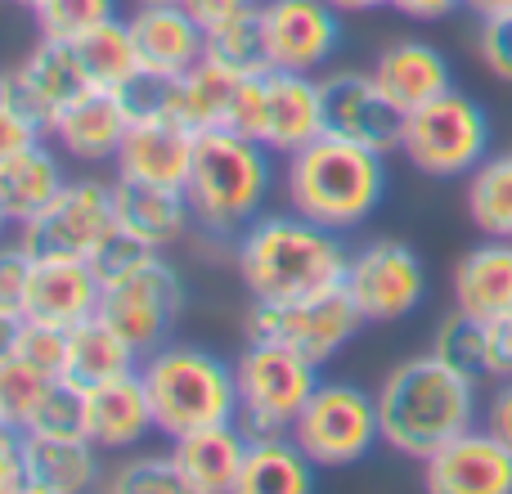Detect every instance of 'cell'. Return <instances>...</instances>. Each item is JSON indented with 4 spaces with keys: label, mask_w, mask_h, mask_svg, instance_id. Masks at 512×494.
Listing matches in <instances>:
<instances>
[{
    "label": "cell",
    "mask_w": 512,
    "mask_h": 494,
    "mask_svg": "<svg viewBox=\"0 0 512 494\" xmlns=\"http://www.w3.org/2000/svg\"><path fill=\"white\" fill-rule=\"evenodd\" d=\"M351 252L342 234L288 212L256 216L234 243V270L252 301H301L342 288Z\"/></svg>",
    "instance_id": "1"
},
{
    "label": "cell",
    "mask_w": 512,
    "mask_h": 494,
    "mask_svg": "<svg viewBox=\"0 0 512 494\" xmlns=\"http://www.w3.org/2000/svg\"><path fill=\"white\" fill-rule=\"evenodd\" d=\"M373 396H378L382 445L418 463L459 432L477 427V378L454 369L436 351L400 360Z\"/></svg>",
    "instance_id": "2"
},
{
    "label": "cell",
    "mask_w": 512,
    "mask_h": 494,
    "mask_svg": "<svg viewBox=\"0 0 512 494\" xmlns=\"http://www.w3.org/2000/svg\"><path fill=\"white\" fill-rule=\"evenodd\" d=\"M387 153H373L342 135H319L315 144L283 158V198L297 216L333 234H351L387 198Z\"/></svg>",
    "instance_id": "3"
},
{
    "label": "cell",
    "mask_w": 512,
    "mask_h": 494,
    "mask_svg": "<svg viewBox=\"0 0 512 494\" xmlns=\"http://www.w3.org/2000/svg\"><path fill=\"white\" fill-rule=\"evenodd\" d=\"M274 153L261 140L234 131H198L194 167H189L185 198L194 207V221L216 243H239L265 203L274 198Z\"/></svg>",
    "instance_id": "4"
},
{
    "label": "cell",
    "mask_w": 512,
    "mask_h": 494,
    "mask_svg": "<svg viewBox=\"0 0 512 494\" xmlns=\"http://www.w3.org/2000/svg\"><path fill=\"white\" fill-rule=\"evenodd\" d=\"M140 378L149 391L153 423L162 441L185 432L239 418V387H234V360L189 342H167L140 360Z\"/></svg>",
    "instance_id": "5"
},
{
    "label": "cell",
    "mask_w": 512,
    "mask_h": 494,
    "mask_svg": "<svg viewBox=\"0 0 512 494\" xmlns=\"http://www.w3.org/2000/svg\"><path fill=\"white\" fill-rule=\"evenodd\" d=\"M400 153L418 176L459 180L472 176L490 158V113L463 90H445L441 99L405 113Z\"/></svg>",
    "instance_id": "6"
},
{
    "label": "cell",
    "mask_w": 512,
    "mask_h": 494,
    "mask_svg": "<svg viewBox=\"0 0 512 494\" xmlns=\"http://www.w3.org/2000/svg\"><path fill=\"white\" fill-rule=\"evenodd\" d=\"M292 441L306 450V459L319 472H342L364 463L382 445L378 423V396L355 382L319 378L315 396L292 423Z\"/></svg>",
    "instance_id": "7"
},
{
    "label": "cell",
    "mask_w": 512,
    "mask_h": 494,
    "mask_svg": "<svg viewBox=\"0 0 512 494\" xmlns=\"http://www.w3.org/2000/svg\"><path fill=\"white\" fill-rule=\"evenodd\" d=\"M234 387H239V418L234 423L248 436L292 432L297 414L319 387V364L288 351L279 342H248L234 360Z\"/></svg>",
    "instance_id": "8"
},
{
    "label": "cell",
    "mask_w": 512,
    "mask_h": 494,
    "mask_svg": "<svg viewBox=\"0 0 512 494\" xmlns=\"http://www.w3.org/2000/svg\"><path fill=\"white\" fill-rule=\"evenodd\" d=\"M360 328L364 319L355 310V301L346 297V288L301 301H252L248 315H243V337L248 342H279L288 351L306 355L319 369L328 360H337Z\"/></svg>",
    "instance_id": "9"
},
{
    "label": "cell",
    "mask_w": 512,
    "mask_h": 494,
    "mask_svg": "<svg viewBox=\"0 0 512 494\" xmlns=\"http://www.w3.org/2000/svg\"><path fill=\"white\" fill-rule=\"evenodd\" d=\"M180 306H185V279H180V270L167 261V252H149L135 270L104 283L99 319L113 324L144 360L149 351L171 342V324H176Z\"/></svg>",
    "instance_id": "10"
},
{
    "label": "cell",
    "mask_w": 512,
    "mask_h": 494,
    "mask_svg": "<svg viewBox=\"0 0 512 494\" xmlns=\"http://www.w3.org/2000/svg\"><path fill=\"white\" fill-rule=\"evenodd\" d=\"M113 234H117L113 185H104L95 176L68 180L50 198L45 212H36L27 225H18V243L32 256H68V261H90Z\"/></svg>",
    "instance_id": "11"
},
{
    "label": "cell",
    "mask_w": 512,
    "mask_h": 494,
    "mask_svg": "<svg viewBox=\"0 0 512 494\" xmlns=\"http://www.w3.org/2000/svg\"><path fill=\"white\" fill-rule=\"evenodd\" d=\"M346 297L355 301L364 324H400L427 297V265L423 256L400 239H373L351 252L342 279Z\"/></svg>",
    "instance_id": "12"
},
{
    "label": "cell",
    "mask_w": 512,
    "mask_h": 494,
    "mask_svg": "<svg viewBox=\"0 0 512 494\" xmlns=\"http://www.w3.org/2000/svg\"><path fill=\"white\" fill-rule=\"evenodd\" d=\"M324 90V126L328 135H342L351 144H364L373 153H400V126L405 113L387 99L373 72L333 68L319 77Z\"/></svg>",
    "instance_id": "13"
},
{
    "label": "cell",
    "mask_w": 512,
    "mask_h": 494,
    "mask_svg": "<svg viewBox=\"0 0 512 494\" xmlns=\"http://www.w3.org/2000/svg\"><path fill=\"white\" fill-rule=\"evenodd\" d=\"M274 68L324 72L342 50V18L328 0H261Z\"/></svg>",
    "instance_id": "14"
},
{
    "label": "cell",
    "mask_w": 512,
    "mask_h": 494,
    "mask_svg": "<svg viewBox=\"0 0 512 494\" xmlns=\"http://www.w3.org/2000/svg\"><path fill=\"white\" fill-rule=\"evenodd\" d=\"M427 494H512V450L490 427H468L423 459Z\"/></svg>",
    "instance_id": "15"
},
{
    "label": "cell",
    "mask_w": 512,
    "mask_h": 494,
    "mask_svg": "<svg viewBox=\"0 0 512 494\" xmlns=\"http://www.w3.org/2000/svg\"><path fill=\"white\" fill-rule=\"evenodd\" d=\"M194 144L198 131L180 122H131L126 140L113 158L117 180H135V185H158V189H185L189 167H194Z\"/></svg>",
    "instance_id": "16"
},
{
    "label": "cell",
    "mask_w": 512,
    "mask_h": 494,
    "mask_svg": "<svg viewBox=\"0 0 512 494\" xmlns=\"http://www.w3.org/2000/svg\"><path fill=\"white\" fill-rule=\"evenodd\" d=\"M324 131V90H319L315 72H265V149L274 158H292L297 149L315 144Z\"/></svg>",
    "instance_id": "17"
},
{
    "label": "cell",
    "mask_w": 512,
    "mask_h": 494,
    "mask_svg": "<svg viewBox=\"0 0 512 494\" xmlns=\"http://www.w3.org/2000/svg\"><path fill=\"white\" fill-rule=\"evenodd\" d=\"M99 297H104V283H99V274L90 261L36 256L23 319L54 324V328H77V324H86V319L99 315Z\"/></svg>",
    "instance_id": "18"
},
{
    "label": "cell",
    "mask_w": 512,
    "mask_h": 494,
    "mask_svg": "<svg viewBox=\"0 0 512 494\" xmlns=\"http://www.w3.org/2000/svg\"><path fill=\"white\" fill-rule=\"evenodd\" d=\"M81 400H86V436H90V445H99L104 454L140 450V445L158 432L140 369L122 373V378L104 382V387H95V391H81Z\"/></svg>",
    "instance_id": "19"
},
{
    "label": "cell",
    "mask_w": 512,
    "mask_h": 494,
    "mask_svg": "<svg viewBox=\"0 0 512 494\" xmlns=\"http://www.w3.org/2000/svg\"><path fill=\"white\" fill-rule=\"evenodd\" d=\"M248 441L252 436L239 423H212V427H198V432L167 441L171 445L167 454L176 463L185 494H234Z\"/></svg>",
    "instance_id": "20"
},
{
    "label": "cell",
    "mask_w": 512,
    "mask_h": 494,
    "mask_svg": "<svg viewBox=\"0 0 512 494\" xmlns=\"http://www.w3.org/2000/svg\"><path fill=\"white\" fill-rule=\"evenodd\" d=\"M126 23L140 50V72L185 77L207 59V32L180 5H135Z\"/></svg>",
    "instance_id": "21"
},
{
    "label": "cell",
    "mask_w": 512,
    "mask_h": 494,
    "mask_svg": "<svg viewBox=\"0 0 512 494\" xmlns=\"http://www.w3.org/2000/svg\"><path fill=\"white\" fill-rule=\"evenodd\" d=\"M126 126L131 117H126L122 99L108 90H86L77 104H68L45 126V140L72 162H113L126 140Z\"/></svg>",
    "instance_id": "22"
},
{
    "label": "cell",
    "mask_w": 512,
    "mask_h": 494,
    "mask_svg": "<svg viewBox=\"0 0 512 494\" xmlns=\"http://www.w3.org/2000/svg\"><path fill=\"white\" fill-rule=\"evenodd\" d=\"M373 77L387 90V99L400 113H414V108L441 99L445 90H454V68L432 41H418V36H400V41L382 45L378 59H373Z\"/></svg>",
    "instance_id": "23"
},
{
    "label": "cell",
    "mask_w": 512,
    "mask_h": 494,
    "mask_svg": "<svg viewBox=\"0 0 512 494\" xmlns=\"http://www.w3.org/2000/svg\"><path fill=\"white\" fill-rule=\"evenodd\" d=\"M113 212H117V234L135 239L140 247H153V252L176 247L198 225L185 189L135 185V180H113Z\"/></svg>",
    "instance_id": "24"
},
{
    "label": "cell",
    "mask_w": 512,
    "mask_h": 494,
    "mask_svg": "<svg viewBox=\"0 0 512 494\" xmlns=\"http://www.w3.org/2000/svg\"><path fill=\"white\" fill-rule=\"evenodd\" d=\"M14 86H18V99H23L45 126H50L68 104H77L86 90H95L86 77V68H81L77 50H72L68 41H45V36L18 59Z\"/></svg>",
    "instance_id": "25"
},
{
    "label": "cell",
    "mask_w": 512,
    "mask_h": 494,
    "mask_svg": "<svg viewBox=\"0 0 512 494\" xmlns=\"http://www.w3.org/2000/svg\"><path fill=\"white\" fill-rule=\"evenodd\" d=\"M99 445L90 436H41L23 432V481L27 494H86L99 490Z\"/></svg>",
    "instance_id": "26"
},
{
    "label": "cell",
    "mask_w": 512,
    "mask_h": 494,
    "mask_svg": "<svg viewBox=\"0 0 512 494\" xmlns=\"http://www.w3.org/2000/svg\"><path fill=\"white\" fill-rule=\"evenodd\" d=\"M68 185V171H63V153L50 140L32 144V149L14 153V158L0 162V212L9 216V225H27L36 212L50 207V198Z\"/></svg>",
    "instance_id": "27"
},
{
    "label": "cell",
    "mask_w": 512,
    "mask_h": 494,
    "mask_svg": "<svg viewBox=\"0 0 512 494\" xmlns=\"http://www.w3.org/2000/svg\"><path fill=\"white\" fill-rule=\"evenodd\" d=\"M454 306L472 319H495L512 306V239H486L459 256L450 274Z\"/></svg>",
    "instance_id": "28"
},
{
    "label": "cell",
    "mask_w": 512,
    "mask_h": 494,
    "mask_svg": "<svg viewBox=\"0 0 512 494\" xmlns=\"http://www.w3.org/2000/svg\"><path fill=\"white\" fill-rule=\"evenodd\" d=\"M135 369H140V351L99 315L68 328V360H63V373H59L68 387L95 391V387H104V382L122 378V373H135Z\"/></svg>",
    "instance_id": "29"
},
{
    "label": "cell",
    "mask_w": 512,
    "mask_h": 494,
    "mask_svg": "<svg viewBox=\"0 0 512 494\" xmlns=\"http://www.w3.org/2000/svg\"><path fill=\"white\" fill-rule=\"evenodd\" d=\"M315 472L319 468L292 441V432L252 436L234 494H310L315 490Z\"/></svg>",
    "instance_id": "30"
},
{
    "label": "cell",
    "mask_w": 512,
    "mask_h": 494,
    "mask_svg": "<svg viewBox=\"0 0 512 494\" xmlns=\"http://www.w3.org/2000/svg\"><path fill=\"white\" fill-rule=\"evenodd\" d=\"M72 50H77V59H81V68H86L90 86L108 90V95H117V90H122L126 81L140 72V50H135L131 23H126L122 14L108 18V23H99L95 32H86L81 41H72Z\"/></svg>",
    "instance_id": "31"
},
{
    "label": "cell",
    "mask_w": 512,
    "mask_h": 494,
    "mask_svg": "<svg viewBox=\"0 0 512 494\" xmlns=\"http://www.w3.org/2000/svg\"><path fill=\"white\" fill-rule=\"evenodd\" d=\"M234 86H239V72L203 59L185 77H176V122L189 126V131H221Z\"/></svg>",
    "instance_id": "32"
},
{
    "label": "cell",
    "mask_w": 512,
    "mask_h": 494,
    "mask_svg": "<svg viewBox=\"0 0 512 494\" xmlns=\"http://www.w3.org/2000/svg\"><path fill=\"white\" fill-rule=\"evenodd\" d=\"M207 59L221 63V68H230V72H239V77H265V72H274L261 0L243 9L239 18H230L225 27L207 32Z\"/></svg>",
    "instance_id": "33"
},
{
    "label": "cell",
    "mask_w": 512,
    "mask_h": 494,
    "mask_svg": "<svg viewBox=\"0 0 512 494\" xmlns=\"http://www.w3.org/2000/svg\"><path fill=\"white\" fill-rule=\"evenodd\" d=\"M468 221L486 239H512V149L490 153L468 176Z\"/></svg>",
    "instance_id": "34"
},
{
    "label": "cell",
    "mask_w": 512,
    "mask_h": 494,
    "mask_svg": "<svg viewBox=\"0 0 512 494\" xmlns=\"http://www.w3.org/2000/svg\"><path fill=\"white\" fill-rule=\"evenodd\" d=\"M432 351L441 360H450L454 369L472 373V378H490V346H486V319H472L463 315L459 306L436 324L432 337Z\"/></svg>",
    "instance_id": "35"
},
{
    "label": "cell",
    "mask_w": 512,
    "mask_h": 494,
    "mask_svg": "<svg viewBox=\"0 0 512 494\" xmlns=\"http://www.w3.org/2000/svg\"><path fill=\"white\" fill-rule=\"evenodd\" d=\"M36 32L45 41H81L86 32H95L99 23L117 18V0H36L32 9Z\"/></svg>",
    "instance_id": "36"
},
{
    "label": "cell",
    "mask_w": 512,
    "mask_h": 494,
    "mask_svg": "<svg viewBox=\"0 0 512 494\" xmlns=\"http://www.w3.org/2000/svg\"><path fill=\"white\" fill-rule=\"evenodd\" d=\"M50 382H54L50 373L32 369L18 355H5L0 360V423L14 427V432H27V423H32L41 396L50 391Z\"/></svg>",
    "instance_id": "37"
},
{
    "label": "cell",
    "mask_w": 512,
    "mask_h": 494,
    "mask_svg": "<svg viewBox=\"0 0 512 494\" xmlns=\"http://www.w3.org/2000/svg\"><path fill=\"white\" fill-rule=\"evenodd\" d=\"M99 490H108V494H185L171 454H135V459H122L117 468L104 472Z\"/></svg>",
    "instance_id": "38"
},
{
    "label": "cell",
    "mask_w": 512,
    "mask_h": 494,
    "mask_svg": "<svg viewBox=\"0 0 512 494\" xmlns=\"http://www.w3.org/2000/svg\"><path fill=\"white\" fill-rule=\"evenodd\" d=\"M45 140V122L18 99L14 72H0V162Z\"/></svg>",
    "instance_id": "39"
},
{
    "label": "cell",
    "mask_w": 512,
    "mask_h": 494,
    "mask_svg": "<svg viewBox=\"0 0 512 494\" xmlns=\"http://www.w3.org/2000/svg\"><path fill=\"white\" fill-rule=\"evenodd\" d=\"M27 432L41 436H86V400H81L77 387H68L63 378L50 382V391L41 396Z\"/></svg>",
    "instance_id": "40"
},
{
    "label": "cell",
    "mask_w": 512,
    "mask_h": 494,
    "mask_svg": "<svg viewBox=\"0 0 512 494\" xmlns=\"http://www.w3.org/2000/svg\"><path fill=\"white\" fill-rule=\"evenodd\" d=\"M117 99H122V108H126L131 122H158V117L176 122V77L135 72V77L117 90Z\"/></svg>",
    "instance_id": "41"
},
{
    "label": "cell",
    "mask_w": 512,
    "mask_h": 494,
    "mask_svg": "<svg viewBox=\"0 0 512 494\" xmlns=\"http://www.w3.org/2000/svg\"><path fill=\"white\" fill-rule=\"evenodd\" d=\"M14 355H18V360H27L32 369H41V373H50V378H59V373H63V360H68V328L23 319V328H18V342H14Z\"/></svg>",
    "instance_id": "42"
},
{
    "label": "cell",
    "mask_w": 512,
    "mask_h": 494,
    "mask_svg": "<svg viewBox=\"0 0 512 494\" xmlns=\"http://www.w3.org/2000/svg\"><path fill=\"white\" fill-rule=\"evenodd\" d=\"M36 256L27 252L18 239H0V315L23 319L27 306V283H32Z\"/></svg>",
    "instance_id": "43"
},
{
    "label": "cell",
    "mask_w": 512,
    "mask_h": 494,
    "mask_svg": "<svg viewBox=\"0 0 512 494\" xmlns=\"http://www.w3.org/2000/svg\"><path fill=\"white\" fill-rule=\"evenodd\" d=\"M477 59L495 81L512 86V14L477 18Z\"/></svg>",
    "instance_id": "44"
},
{
    "label": "cell",
    "mask_w": 512,
    "mask_h": 494,
    "mask_svg": "<svg viewBox=\"0 0 512 494\" xmlns=\"http://www.w3.org/2000/svg\"><path fill=\"white\" fill-rule=\"evenodd\" d=\"M221 131L248 135V140H261L265 131V77H239L230 99V113H225Z\"/></svg>",
    "instance_id": "45"
},
{
    "label": "cell",
    "mask_w": 512,
    "mask_h": 494,
    "mask_svg": "<svg viewBox=\"0 0 512 494\" xmlns=\"http://www.w3.org/2000/svg\"><path fill=\"white\" fill-rule=\"evenodd\" d=\"M0 494H27L23 481V432L0 423Z\"/></svg>",
    "instance_id": "46"
},
{
    "label": "cell",
    "mask_w": 512,
    "mask_h": 494,
    "mask_svg": "<svg viewBox=\"0 0 512 494\" xmlns=\"http://www.w3.org/2000/svg\"><path fill=\"white\" fill-rule=\"evenodd\" d=\"M486 346H490V378H512V306L486 319Z\"/></svg>",
    "instance_id": "47"
},
{
    "label": "cell",
    "mask_w": 512,
    "mask_h": 494,
    "mask_svg": "<svg viewBox=\"0 0 512 494\" xmlns=\"http://www.w3.org/2000/svg\"><path fill=\"white\" fill-rule=\"evenodd\" d=\"M248 5H256V0H180V9H185V14L194 18L203 32H216V27H225L230 18H239Z\"/></svg>",
    "instance_id": "48"
},
{
    "label": "cell",
    "mask_w": 512,
    "mask_h": 494,
    "mask_svg": "<svg viewBox=\"0 0 512 494\" xmlns=\"http://www.w3.org/2000/svg\"><path fill=\"white\" fill-rule=\"evenodd\" d=\"M486 427L512 450V378L499 382V391L490 396V405H486Z\"/></svg>",
    "instance_id": "49"
},
{
    "label": "cell",
    "mask_w": 512,
    "mask_h": 494,
    "mask_svg": "<svg viewBox=\"0 0 512 494\" xmlns=\"http://www.w3.org/2000/svg\"><path fill=\"white\" fill-rule=\"evenodd\" d=\"M391 9L414 18V23H441V18L459 14L463 0H391Z\"/></svg>",
    "instance_id": "50"
},
{
    "label": "cell",
    "mask_w": 512,
    "mask_h": 494,
    "mask_svg": "<svg viewBox=\"0 0 512 494\" xmlns=\"http://www.w3.org/2000/svg\"><path fill=\"white\" fill-rule=\"evenodd\" d=\"M463 9L477 18H504L512 14V0H463Z\"/></svg>",
    "instance_id": "51"
},
{
    "label": "cell",
    "mask_w": 512,
    "mask_h": 494,
    "mask_svg": "<svg viewBox=\"0 0 512 494\" xmlns=\"http://www.w3.org/2000/svg\"><path fill=\"white\" fill-rule=\"evenodd\" d=\"M18 328H23V319H18V315H0V360H5V355H14Z\"/></svg>",
    "instance_id": "52"
},
{
    "label": "cell",
    "mask_w": 512,
    "mask_h": 494,
    "mask_svg": "<svg viewBox=\"0 0 512 494\" xmlns=\"http://www.w3.org/2000/svg\"><path fill=\"white\" fill-rule=\"evenodd\" d=\"M337 14H373V9H387L391 0H328Z\"/></svg>",
    "instance_id": "53"
},
{
    "label": "cell",
    "mask_w": 512,
    "mask_h": 494,
    "mask_svg": "<svg viewBox=\"0 0 512 494\" xmlns=\"http://www.w3.org/2000/svg\"><path fill=\"white\" fill-rule=\"evenodd\" d=\"M131 5H180V0H131Z\"/></svg>",
    "instance_id": "54"
},
{
    "label": "cell",
    "mask_w": 512,
    "mask_h": 494,
    "mask_svg": "<svg viewBox=\"0 0 512 494\" xmlns=\"http://www.w3.org/2000/svg\"><path fill=\"white\" fill-rule=\"evenodd\" d=\"M5 230H14V225H9V216L0 212V239H5Z\"/></svg>",
    "instance_id": "55"
},
{
    "label": "cell",
    "mask_w": 512,
    "mask_h": 494,
    "mask_svg": "<svg viewBox=\"0 0 512 494\" xmlns=\"http://www.w3.org/2000/svg\"><path fill=\"white\" fill-rule=\"evenodd\" d=\"M9 5H23V9H36V0H9Z\"/></svg>",
    "instance_id": "56"
}]
</instances>
